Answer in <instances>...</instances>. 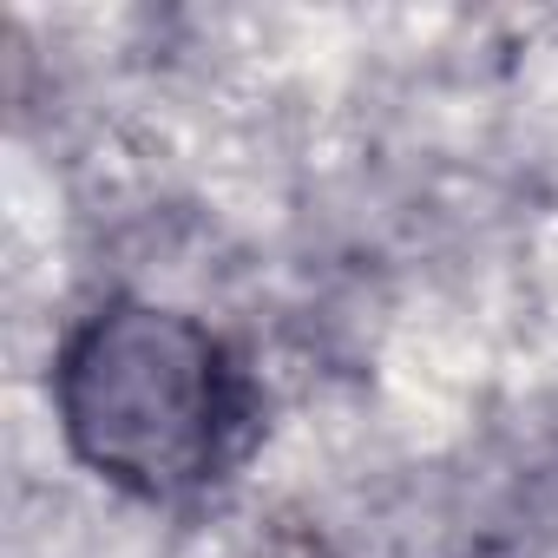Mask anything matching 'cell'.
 <instances>
[{
    "label": "cell",
    "instance_id": "cell-1",
    "mask_svg": "<svg viewBox=\"0 0 558 558\" xmlns=\"http://www.w3.org/2000/svg\"><path fill=\"white\" fill-rule=\"evenodd\" d=\"M60 414L99 473L138 493H178L217 466L230 368L191 316L125 303L66 349Z\"/></svg>",
    "mask_w": 558,
    "mask_h": 558
}]
</instances>
